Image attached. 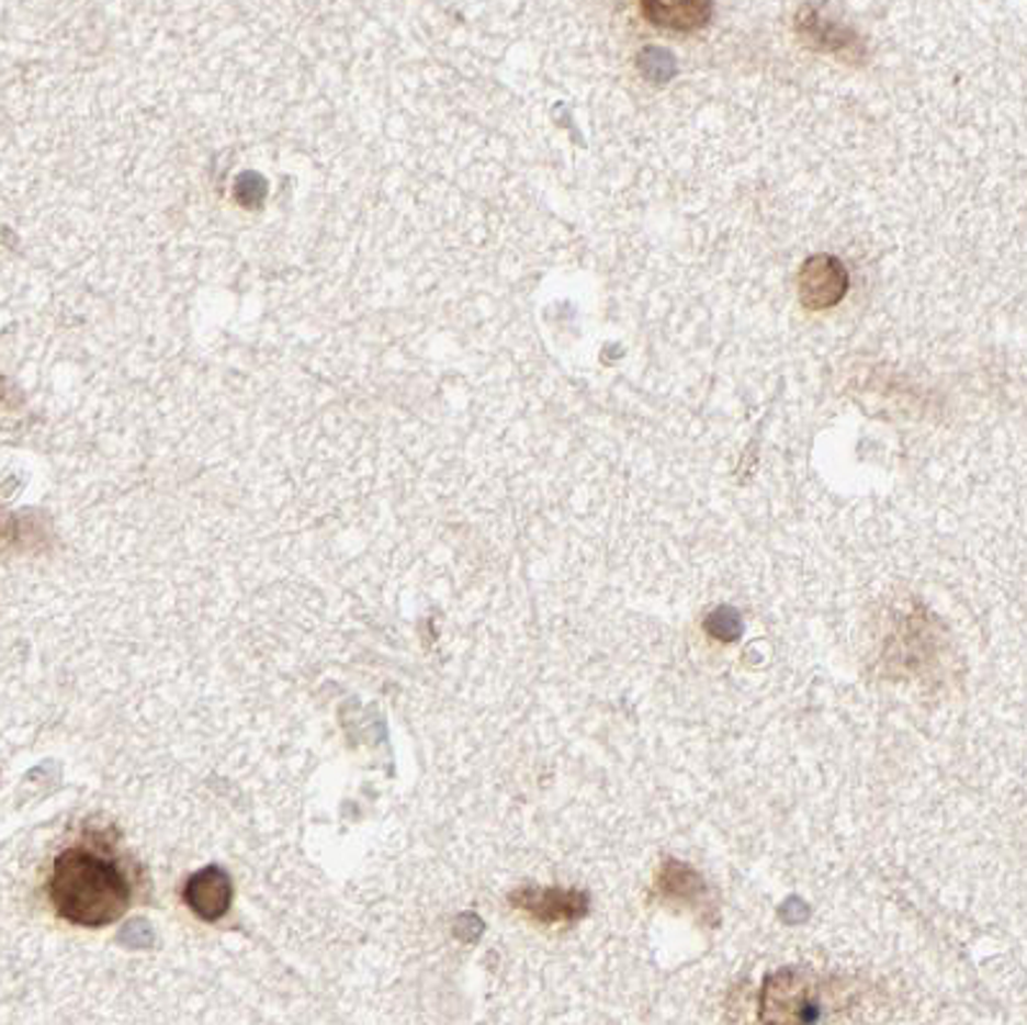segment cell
<instances>
[{"label": "cell", "mask_w": 1027, "mask_h": 1025, "mask_svg": "<svg viewBox=\"0 0 1027 1025\" xmlns=\"http://www.w3.org/2000/svg\"><path fill=\"white\" fill-rule=\"evenodd\" d=\"M49 900L63 921L103 928L124 917L132 904V881L109 848L80 843L57 854L52 864Z\"/></svg>", "instance_id": "cell-1"}, {"label": "cell", "mask_w": 1027, "mask_h": 1025, "mask_svg": "<svg viewBox=\"0 0 1027 1025\" xmlns=\"http://www.w3.org/2000/svg\"><path fill=\"white\" fill-rule=\"evenodd\" d=\"M848 285L850 278L843 262L830 258V255H817V258L804 262L802 275H799V296H802L806 308L822 312V308L840 304L848 293Z\"/></svg>", "instance_id": "cell-2"}, {"label": "cell", "mask_w": 1027, "mask_h": 1025, "mask_svg": "<svg viewBox=\"0 0 1027 1025\" xmlns=\"http://www.w3.org/2000/svg\"><path fill=\"white\" fill-rule=\"evenodd\" d=\"M183 900L201 921H222L232 904V879L222 866H206L185 881Z\"/></svg>", "instance_id": "cell-3"}, {"label": "cell", "mask_w": 1027, "mask_h": 1025, "mask_svg": "<svg viewBox=\"0 0 1027 1025\" xmlns=\"http://www.w3.org/2000/svg\"><path fill=\"white\" fill-rule=\"evenodd\" d=\"M640 9L653 26L676 34H691L709 24L714 0H640Z\"/></svg>", "instance_id": "cell-4"}, {"label": "cell", "mask_w": 1027, "mask_h": 1025, "mask_svg": "<svg viewBox=\"0 0 1027 1025\" xmlns=\"http://www.w3.org/2000/svg\"><path fill=\"white\" fill-rule=\"evenodd\" d=\"M799 32H802V36L812 44V47H820L827 52L850 49V42H853V34L848 32V29L835 26L833 21L820 16V13H814L812 9L810 11L804 9L802 13H799Z\"/></svg>", "instance_id": "cell-5"}, {"label": "cell", "mask_w": 1027, "mask_h": 1025, "mask_svg": "<svg viewBox=\"0 0 1027 1025\" xmlns=\"http://www.w3.org/2000/svg\"><path fill=\"white\" fill-rule=\"evenodd\" d=\"M640 67H642V72H645L651 80H668L676 70L674 57H670L668 52L655 49V47L642 52Z\"/></svg>", "instance_id": "cell-6"}]
</instances>
